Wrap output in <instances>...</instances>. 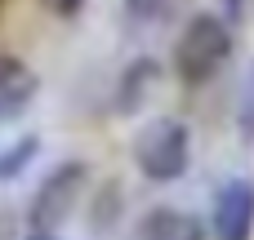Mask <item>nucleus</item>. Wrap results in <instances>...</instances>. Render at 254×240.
<instances>
[{
	"label": "nucleus",
	"instance_id": "obj_1",
	"mask_svg": "<svg viewBox=\"0 0 254 240\" xmlns=\"http://www.w3.org/2000/svg\"><path fill=\"white\" fill-rule=\"evenodd\" d=\"M188 160H192V138H188V125L174 120V116H161V120H147L134 138V165L143 178L152 183H174L188 174Z\"/></svg>",
	"mask_w": 254,
	"mask_h": 240
},
{
	"label": "nucleus",
	"instance_id": "obj_2",
	"mask_svg": "<svg viewBox=\"0 0 254 240\" xmlns=\"http://www.w3.org/2000/svg\"><path fill=\"white\" fill-rule=\"evenodd\" d=\"M228 49H232L228 22H223L219 13H196V18L183 27L179 45H174V71H179V80H183V85H205V80L223 67Z\"/></svg>",
	"mask_w": 254,
	"mask_h": 240
},
{
	"label": "nucleus",
	"instance_id": "obj_3",
	"mask_svg": "<svg viewBox=\"0 0 254 240\" xmlns=\"http://www.w3.org/2000/svg\"><path fill=\"white\" fill-rule=\"evenodd\" d=\"M85 183H89V165H85V160H67V165L49 169V174L40 178L36 196H31V209H27L31 227H36L40 236H54V232L76 214V205H80V196H85Z\"/></svg>",
	"mask_w": 254,
	"mask_h": 240
},
{
	"label": "nucleus",
	"instance_id": "obj_4",
	"mask_svg": "<svg viewBox=\"0 0 254 240\" xmlns=\"http://www.w3.org/2000/svg\"><path fill=\"white\" fill-rule=\"evenodd\" d=\"M214 240H250L254 236V178H232L214 200Z\"/></svg>",
	"mask_w": 254,
	"mask_h": 240
},
{
	"label": "nucleus",
	"instance_id": "obj_5",
	"mask_svg": "<svg viewBox=\"0 0 254 240\" xmlns=\"http://www.w3.org/2000/svg\"><path fill=\"white\" fill-rule=\"evenodd\" d=\"M31 98H36V71L22 58L0 53V125L4 120H18Z\"/></svg>",
	"mask_w": 254,
	"mask_h": 240
},
{
	"label": "nucleus",
	"instance_id": "obj_6",
	"mask_svg": "<svg viewBox=\"0 0 254 240\" xmlns=\"http://www.w3.org/2000/svg\"><path fill=\"white\" fill-rule=\"evenodd\" d=\"M156 76H161L156 58H134V62L121 71V85H116V111H121V116H134V111L147 102Z\"/></svg>",
	"mask_w": 254,
	"mask_h": 240
},
{
	"label": "nucleus",
	"instance_id": "obj_7",
	"mask_svg": "<svg viewBox=\"0 0 254 240\" xmlns=\"http://www.w3.org/2000/svg\"><path fill=\"white\" fill-rule=\"evenodd\" d=\"M138 240H205V223L179 209H152L143 218Z\"/></svg>",
	"mask_w": 254,
	"mask_h": 240
},
{
	"label": "nucleus",
	"instance_id": "obj_8",
	"mask_svg": "<svg viewBox=\"0 0 254 240\" xmlns=\"http://www.w3.org/2000/svg\"><path fill=\"white\" fill-rule=\"evenodd\" d=\"M40 151V138L36 134H27V138H18V143H9L4 151H0V183H9V178H18L27 165H31V156Z\"/></svg>",
	"mask_w": 254,
	"mask_h": 240
},
{
	"label": "nucleus",
	"instance_id": "obj_9",
	"mask_svg": "<svg viewBox=\"0 0 254 240\" xmlns=\"http://www.w3.org/2000/svg\"><path fill=\"white\" fill-rule=\"evenodd\" d=\"M237 129L254 138V62L246 71V85H241V98H237Z\"/></svg>",
	"mask_w": 254,
	"mask_h": 240
},
{
	"label": "nucleus",
	"instance_id": "obj_10",
	"mask_svg": "<svg viewBox=\"0 0 254 240\" xmlns=\"http://www.w3.org/2000/svg\"><path fill=\"white\" fill-rule=\"evenodd\" d=\"M165 9H170V0H125V13L134 22H156Z\"/></svg>",
	"mask_w": 254,
	"mask_h": 240
},
{
	"label": "nucleus",
	"instance_id": "obj_11",
	"mask_svg": "<svg viewBox=\"0 0 254 240\" xmlns=\"http://www.w3.org/2000/svg\"><path fill=\"white\" fill-rule=\"evenodd\" d=\"M45 4H49L54 13H76V9H80L85 0H45Z\"/></svg>",
	"mask_w": 254,
	"mask_h": 240
},
{
	"label": "nucleus",
	"instance_id": "obj_12",
	"mask_svg": "<svg viewBox=\"0 0 254 240\" xmlns=\"http://www.w3.org/2000/svg\"><path fill=\"white\" fill-rule=\"evenodd\" d=\"M27 240H54V236H40V232H31V236H27Z\"/></svg>",
	"mask_w": 254,
	"mask_h": 240
}]
</instances>
